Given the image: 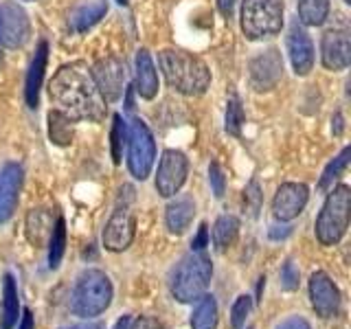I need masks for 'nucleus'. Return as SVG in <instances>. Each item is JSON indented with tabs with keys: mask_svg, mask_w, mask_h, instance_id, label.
Wrapping results in <instances>:
<instances>
[{
	"mask_svg": "<svg viewBox=\"0 0 351 329\" xmlns=\"http://www.w3.org/2000/svg\"><path fill=\"white\" fill-rule=\"evenodd\" d=\"M51 101L73 121H99L106 114V101L99 95L90 69L84 62L66 64L49 84Z\"/></svg>",
	"mask_w": 351,
	"mask_h": 329,
	"instance_id": "obj_1",
	"label": "nucleus"
},
{
	"mask_svg": "<svg viewBox=\"0 0 351 329\" xmlns=\"http://www.w3.org/2000/svg\"><path fill=\"white\" fill-rule=\"evenodd\" d=\"M158 64L167 84L184 97L202 95L211 84V71L206 69V64L186 51L165 49L158 55Z\"/></svg>",
	"mask_w": 351,
	"mask_h": 329,
	"instance_id": "obj_2",
	"label": "nucleus"
},
{
	"mask_svg": "<svg viewBox=\"0 0 351 329\" xmlns=\"http://www.w3.org/2000/svg\"><path fill=\"white\" fill-rule=\"evenodd\" d=\"M213 277V263L204 250H191L184 255L169 274V292L180 303H195L206 294Z\"/></svg>",
	"mask_w": 351,
	"mask_h": 329,
	"instance_id": "obj_3",
	"label": "nucleus"
},
{
	"mask_svg": "<svg viewBox=\"0 0 351 329\" xmlns=\"http://www.w3.org/2000/svg\"><path fill=\"white\" fill-rule=\"evenodd\" d=\"M112 294L114 290L108 274L104 270L88 268L77 277L69 307L75 316L88 321V318H95L108 310L110 303H112Z\"/></svg>",
	"mask_w": 351,
	"mask_h": 329,
	"instance_id": "obj_4",
	"label": "nucleus"
},
{
	"mask_svg": "<svg viewBox=\"0 0 351 329\" xmlns=\"http://www.w3.org/2000/svg\"><path fill=\"white\" fill-rule=\"evenodd\" d=\"M351 215V189L347 184H338L329 189L321 213L316 217L314 233L323 246H336L345 237Z\"/></svg>",
	"mask_w": 351,
	"mask_h": 329,
	"instance_id": "obj_5",
	"label": "nucleus"
},
{
	"mask_svg": "<svg viewBox=\"0 0 351 329\" xmlns=\"http://www.w3.org/2000/svg\"><path fill=\"white\" fill-rule=\"evenodd\" d=\"M283 27V0H244L241 31L248 40L277 36Z\"/></svg>",
	"mask_w": 351,
	"mask_h": 329,
	"instance_id": "obj_6",
	"label": "nucleus"
},
{
	"mask_svg": "<svg viewBox=\"0 0 351 329\" xmlns=\"http://www.w3.org/2000/svg\"><path fill=\"white\" fill-rule=\"evenodd\" d=\"M132 200H134V189L130 184L121 186V195H119V202L117 208L110 215V219L106 222L104 228V248L110 252H123L132 246L136 235V217L132 213Z\"/></svg>",
	"mask_w": 351,
	"mask_h": 329,
	"instance_id": "obj_7",
	"label": "nucleus"
},
{
	"mask_svg": "<svg viewBox=\"0 0 351 329\" xmlns=\"http://www.w3.org/2000/svg\"><path fill=\"white\" fill-rule=\"evenodd\" d=\"M156 158V143L143 119H134L128 127V169L136 180H145Z\"/></svg>",
	"mask_w": 351,
	"mask_h": 329,
	"instance_id": "obj_8",
	"label": "nucleus"
},
{
	"mask_svg": "<svg viewBox=\"0 0 351 329\" xmlns=\"http://www.w3.org/2000/svg\"><path fill=\"white\" fill-rule=\"evenodd\" d=\"M189 173V160L178 149H165L156 171V191L162 197H173L182 189Z\"/></svg>",
	"mask_w": 351,
	"mask_h": 329,
	"instance_id": "obj_9",
	"label": "nucleus"
},
{
	"mask_svg": "<svg viewBox=\"0 0 351 329\" xmlns=\"http://www.w3.org/2000/svg\"><path fill=\"white\" fill-rule=\"evenodd\" d=\"M31 22L18 3L0 5V44L5 49H20L29 42Z\"/></svg>",
	"mask_w": 351,
	"mask_h": 329,
	"instance_id": "obj_10",
	"label": "nucleus"
},
{
	"mask_svg": "<svg viewBox=\"0 0 351 329\" xmlns=\"http://www.w3.org/2000/svg\"><path fill=\"white\" fill-rule=\"evenodd\" d=\"M93 80L97 84L99 95L104 97L106 103H114L125 93V64L119 58L99 60L93 66Z\"/></svg>",
	"mask_w": 351,
	"mask_h": 329,
	"instance_id": "obj_11",
	"label": "nucleus"
},
{
	"mask_svg": "<svg viewBox=\"0 0 351 329\" xmlns=\"http://www.w3.org/2000/svg\"><path fill=\"white\" fill-rule=\"evenodd\" d=\"M281 75H283V60L277 49L261 51L250 60L248 77H250V86L257 93H268L272 88H277V84L281 82Z\"/></svg>",
	"mask_w": 351,
	"mask_h": 329,
	"instance_id": "obj_12",
	"label": "nucleus"
},
{
	"mask_svg": "<svg viewBox=\"0 0 351 329\" xmlns=\"http://www.w3.org/2000/svg\"><path fill=\"white\" fill-rule=\"evenodd\" d=\"M310 301L321 318H334L340 310V290L327 272L318 270L310 277Z\"/></svg>",
	"mask_w": 351,
	"mask_h": 329,
	"instance_id": "obj_13",
	"label": "nucleus"
},
{
	"mask_svg": "<svg viewBox=\"0 0 351 329\" xmlns=\"http://www.w3.org/2000/svg\"><path fill=\"white\" fill-rule=\"evenodd\" d=\"M307 200H310V189L303 182H283L274 193L272 213L281 222H290L303 213Z\"/></svg>",
	"mask_w": 351,
	"mask_h": 329,
	"instance_id": "obj_14",
	"label": "nucleus"
},
{
	"mask_svg": "<svg viewBox=\"0 0 351 329\" xmlns=\"http://www.w3.org/2000/svg\"><path fill=\"white\" fill-rule=\"evenodd\" d=\"M288 53H290V62L296 75H310L314 69V44L307 36V31L299 20H292L290 33H288Z\"/></svg>",
	"mask_w": 351,
	"mask_h": 329,
	"instance_id": "obj_15",
	"label": "nucleus"
},
{
	"mask_svg": "<svg viewBox=\"0 0 351 329\" xmlns=\"http://www.w3.org/2000/svg\"><path fill=\"white\" fill-rule=\"evenodd\" d=\"M321 62L327 71H345L351 62V42L349 33L332 29L321 40Z\"/></svg>",
	"mask_w": 351,
	"mask_h": 329,
	"instance_id": "obj_16",
	"label": "nucleus"
},
{
	"mask_svg": "<svg viewBox=\"0 0 351 329\" xmlns=\"http://www.w3.org/2000/svg\"><path fill=\"white\" fill-rule=\"evenodd\" d=\"M22 186V167L18 162H7L0 169V224H5L14 215L18 206V195Z\"/></svg>",
	"mask_w": 351,
	"mask_h": 329,
	"instance_id": "obj_17",
	"label": "nucleus"
},
{
	"mask_svg": "<svg viewBox=\"0 0 351 329\" xmlns=\"http://www.w3.org/2000/svg\"><path fill=\"white\" fill-rule=\"evenodd\" d=\"M47 60H49V44L42 40L31 60L29 73H27V86H25V99L31 110H36L40 103V88L44 80V71H47Z\"/></svg>",
	"mask_w": 351,
	"mask_h": 329,
	"instance_id": "obj_18",
	"label": "nucleus"
},
{
	"mask_svg": "<svg viewBox=\"0 0 351 329\" xmlns=\"http://www.w3.org/2000/svg\"><path fill=\"white\" fill-rule=\"evenodd\" d=\"M193 217H195V202L191 195H178L165 208V224H167L169 233L173 235L186 233Z\"/></svg>",
	"mask_w": 351,
	"mask_h": 329,
	"instance_id": "obj_19",
	"label": "nucleus"
},
{
	"mask_svg": "<svg viewBox=\"0 0 351 329\" xmlns=\"http://www.w3.org/2000/svg\"><path fill=\"white\" fill-rule=\"evenodd\" d=\"M136 93L141 99H154L158 95V75L152 55L141 49L136 53Z\"/></svg>",
	"mask_w": 351,
	"mask_h": 329,
	"instance_id": "obj_20",
	"label": "nucleus"
},
{
	"mask_svg": "<svg viewBox=\"0 0 351 329\" xmlns=\"http://www.w3.org/2000/svg\"><path fill=\"white\" fill-rule=\"evenodd\" d=\"M53 224H55V219H53V213L49 211V208H31L29 215H27V222H25L27 239L36 248H40L44 241L51 237Z\"/></svg>",
	"mask_w": 351,
	"mask_h": 329,
	"instance_id": "obj_21",
	"label": "nucleus"
},
{
	"mask_svg": "<svg viewBox=\"0 0 351 329\" xmlns=\"http://www.w3.org/2000/svg\"><path fill=\"white\" fill-rule=\"evenodd\" d=\"M239 235V219L235 215H219L213 224V246L217 252H226L235 246Z\"/></svg>",
	"mask_w": 351,
	"mask_h": 329,
	"instance_id": "obj_22",
	"label": "nucleus"
},
{
	"mask_svg": "<svg viewBox=\"0 0 351 329\" xmlns=\"http://www.w3.org/2000/svg\"><path fill=\"white\" fill-rule=\"evenodd\" d=\"M3 323L0 329H14L18 323V312H20V301H18V285L14 274H5L3 279Z\"/></svg>",
	"mask_w": 351,
	"mask_h": 329,
	"instance_id": "obj_23",
	"label": "nucleus"
},
{
	"mask_svg": "<svg viewBox=\"0 0 351 329\" xmlns=\"http://www.w3.org/2000/svg\"><path fill=\"white\" fill-rule=\"evenodd\" d=\"M108 14V5L106 0H95V3H88L84 7H80L71 16V29L77 33H84L88 29H93L99 20Z\"/></svg>",
	"mask_w": 351,
	"mask_h": 329,
	"instance_id": "obj_24",
	"label": "nucleus"
},
{
	"mask_svg": "<svg viewBox=\"0 0 351 329\" xmlns=\"http://www.w3.org/2000/svg\"><path fill=\"white\" fill-rule=\"evenodd\" d=\"M215 327H217V301L213 294H202L193 307L191 329H215Z\"/></svg>",
	"mask_w": 351,
	"mask_h": 329,
	"instance_id": "obj_25",
	"label": "nucleus"
},
{
	"mask_svg": "<svg viewBox=\"0 0 351 329\" xmlns=\"http://www.w3.org/2000/svg\"><path fill=\"white\" fill-rule=\"evenodd\" d=\"M329 14V0H299V20L305 27H321Z\"/></svg>",
	"mask_w": 351,
	"mask_h": 329,
	"instance_id": "obj_26",
	"label": "nucleus"
},
{
	"mask_svg": "<svg viewBox=\"0 0 351 329\" xmlns=\"http://www.w3.org/2000/svg\"><path fill=\"white\" fill-rule=\"evenodd\" d=\"M64 250H66V222H64V217H58L49 237V268L51 270L60 268Z\"/></svg>",
	"mask_w": 351,
	"mask_h": 329,
	"instance_id": "obj_27",
	"label": "nucleus"
},
{
	"mask_svg": "<svg viewBox=\"0 0 351 329\" xmlns=\"http://www.w3.org/2000/svg\"><path fill=\"white\" fill-rule=\"evenodd\" d=\"M49 136L55 145H69L73 141V119L62 114L60 110H53L49 114Z\"/></svg>",
	"mask_w": 351,
	"mask_h": 329,
	"instance_id": "obj_28",
	"label": "nucleus"
},
{
	"mask_svg": "<svg viewBox=\"0 0 351 329\" xmlns=\"http://www.w3.org/2000/svg\"><path fill=\"white\" fill-rule=\"evenodd\" d=\"M349 156H351V147H345L332 162L327 164L325 171H323V175H321V182H318V189H323V191L334 189V182H336V180L340 178V175L345 173V169H347Z\"/></svg>",
	"mask_w": 351,
	"mask_h": 329,
	"instance_id": "obj_29",
	"label": "nucleus"
},
{
	"mask_svg": "<svg viewBox=\"0 0 351 329\" xmlns=\"http://www.w3.org/2000/svg\"><path fill=\"white\" fill-rule=\"evenodd\" d=\"M244 121H246V114H244V108H241L239 99L233 97L228 99L226 103V132L233 136H239L241 134V127H244Z\"/></svg>",
	"mask_w": 351,
	"mask_h": 329,
	"instance_id": "obj_30",
	"label": "nucleus"
},
{
	"mask_svg": "<svg viewBox=\"0 0 351 329\" xmlns=\"http://www.w3.org/2000/svg\"><path fill=\"white\" fill-rule=\"evenodd\" d=\"M252 310V299L248 294H241L235 299L233 307H230V323H233L235 329H241L246 325V318Z\"/></svg>",
	"mask_w": 351,
	"mask_h": 329,
	"instance_id": "obj_31",
	"label": "nucleus"
},
{
	"mask_svg": "<svg viewBox=\"0 0 351 329\" xmlns=\"http://www.w3.org/2000/svg\"><path fill=\"white\" fill-rule=\"evenodd\" d=\"M128 138V127L123 123V117L114 114V125H112V160L119 164L121 156H123V145Z\"/></svg>",
	"mask_w": 351,
	"mask_h": 329,
	"instance_id": "obj_32",
	"label": "nucleus"
},
{
	"mask_svg": "<svg viewBox=\"0 0 351 329\" xmlns=\"http://www.w3.org/2000/svg\"><path fill=\"white\" fill-rule=\"evenodd\" d=\"M281 288L283 290H288V292H294L296 288H299V268L294 266V261L288 259L283 263V268H281Z\"/></svg>",
	"mask_w": 351,
	"mask_h": 329,
	"instance_id": "obj_33",
	"label": "nucleus"
},
{
	"mask_svg": "<svg viewBox=\"0 0 351 329\" xmlns=\"http://www.w3.org/2000/svg\"><path fill=\"white\" fill-rule=\"evenodd\" d=\"M208 182H211V189L215 197H224L226 191V178H224V171L219 167L217 162L208 164Z\"/></svg>",
	"mask_w": 351,
	"mask_h": 329,
	"instance_id": "obj_34",
	"label": "nucleus"
},
{
	"mask_svg": "<svg viewBox=\"0 0 351 329\" xmlns=\"http://www.w3.org/2000/svg\"><path fill=\"white\" fill-rule=\"evenodd\" d=\"M244 200H246V206L250 208V213L255 215L259 211V204H261V191H259V182L257 180H250V184L246 186Z\"/></svg>",
	"mask_w": 351,
	"mask_h": 329,
	"instance_id": "obj_35",
	"label": "nucleus"
},
{
	"mask_svg": "<svg viewBox=\"0 0 351 329\" xmlns=\"http://www.w3.org/2000/svg\"><path fill=\"white\" fill-rule=\"evenodd\" d=\"M128 329H167V327H165L162 321H158V318H154V316H141L136 321H130Z\"/></svg>",
	"mask_w": 351,
	"mask_h": 329,
	"instance_id": "obj_36",
	"label": "nucleus"
},
{
	"mask_svg": "<svg viewBox=\"0 0 351 329\" xmlns=\"http://www.w3.org/2000/svg\"><path fill=\"white\" fill-rule=\"evenodd\" d=\"M274 329H312V327H310V323L305 321V318L290 316V318H285V321H281Z\"/></svg>",
	"mask_w": 351,
	"mask_h": 329,
	"instance_id": "obj_37",
	"label": "nucleus"
},
{
	"mask_svg": "<svg viewBox=\"0 0 351 329\" xmlns=\"http://www.w3.org/2000/svg\"><path fill=\"white\" fill-rule=\"evenodd\" d=\"M206 246H208V226L206 224H200L195 239L191 241V250H204Z\"/></svg>",
	"mask_w": 351,
	"mask_h": 329,
	"instance_id": "obj_38",
	"label": "nucleus"
},
{
	"mask_svg": "<svg viewBox=\"0 0 351 329\" xmlns=\"http://www.w3.org/2000/svg\"><path fill=\"white\" fill-rule=\"evenodd\" d=\"M235 3H237V0H217V9H219V14H222L224 18H230V16H233Z\"/></svg>",
	"mask_w": 351,
	"mask_h": 329,
	"instance_id": "obj_39",
	"label": "nucleus"
},
{
	"mask_svg": "<svg viewBox=\"0 0 351 329\" xmlns=\"http://www.w3.org/2000/svg\"><path fill=\"white\" fill-rule=\"evenodd\" d=\"M290 233H292L290 226H270V230H268L270 239H283V237H288Z\"/></svg>",
	"mask_w": 351,
	"mask_h": 329,
	"instance_id": "obj_40",
	"label": "nucleus"
},
{
	"mask_svg": "<svg viewBox=\"0 0 351 329\" xmlns=\"http://www.w3.org/2000/svg\"><path fill=\"white\" fill-rule=\"evenodd\" d=\"M62 329H104L101 323H93L90 318H88L86 323H80V325H69V327H62Z\"/></svg>",
	"mask_w": 351,
	"mask_h": 329,
	"instance_id": "obj_41",
	"label": "nucleus"
},
{
	"mask_svg": "<svg viewBox=\"0 0 351 329\" xmlns=\"http://www.w3.org/2000/svg\"><path fill=\"white\" fill-rule=\"evenodd\" d=\"M18 329H36V325H33V314L29 310L22 312V323H20Z\"/></svg>",
	"mask_w": 351,
	"mask_h": 329,
	"instance_id": "obj_42",
	"label": "nucleus"
},
{
	"mask_svg": "<svg viewBox=\"0 0 351 329\" xmlns=\"http://www.w3.org/2000/svg\"><path fill=\"white\" fill-rule=\"evenodd\" d=\"M130 321H132L130 316H123V318H119V321H117V325H114L112 329H128V327H130Z\"/></svg>",
	"mask_w": 351,
	"mask_h": 329,
	"instance_id": "obj_43",
	"label": "nucleus"
},
{
	"mask_svg": "<svg viewBox=\"0 0 351 329\" xmlns=\"http://www.w3.org/2000/svg\"><path fill=\"white\" fill-rule=\"evenodd\" d=\"M336 134H340V130H343V117H340V114H336Z\"/></svg>",
	"mask_w": 351,
	"mask_h": 329,
	"instance_id": "obj_44",
	"label": "nucleus"
},
{
	"mask_svg": "<svg viewBox=\"0 0 351 329\" xmlns=\"http://www.w3.org/2000/svg\"><path fill=\"white\" fill-rule=\"evenodd\" d=\"M263 285H266V277H261V279H259V285H257V296H261Z\"/></svg>",
	"mask_w": 351,
	"mask_h": 329,
	"instance_id": "obj_45",
	"label": "nucleus"
},
{
	"mask_svg": "<svg viewBox=\"0 0 351 329\" xmlns=\"http://www.w3.org/2000/svg\"><path fill=\"white\" fill-rule=\"evenodd\" d=\"M117 3H119V5H125V3H128V0H117Z\"/></svg>",
	"mask_w": 351,
	"mask_h": 329,
	"instance_id": "obj_46",
	"label": "nucleus"
},
{
	"mask_svg": "<svg viewBox=\"0 0 351 329\" xmlns=\"http://www.w3.org/2000/svg\"><path fill=\"white\" fill-rule=\"evenodd\" d=\"M345 3H351V0H345Z\"/></svg>",
	"mask_w": 351,
	"mask_h": 329,
	"instance_id": "obj_47",
	"label": "nucleus"
}]
</instances>
